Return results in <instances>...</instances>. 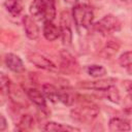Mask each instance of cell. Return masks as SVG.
I'll use <instances>...</instances> for the list:
<instances>
[{
	"mask_svg": "<svg viewBox=\"0 0 132 132\" xmlns=\"http://www.w3.org/2000/svg\"><path fill=\"white\" fill-rule=\"evenodd\" d=\"M94 16L93 8L86 3H77L72 7V19L78 31L93 27Z\"/></svg>",
	"mask_w": 132,
	"mask_h": 132,
	"instance_id": "obj_1",
	"label": "cell"
},
{
	"mask_svg": "<svg viewBox=\"0 0 132 132\" xmlns=\"http://www.w3.org/2000/svg\"><path fill=\"white\" fill-rule=\"evenodd\" d=\"M100 113V108L93 103L89 104H84L77 107H74L71 109L70 114L71 118L82 124H90L92 123Z\"/></svg>",
	"mask_w": 132,
	"mask_h": 132,
	"instance_id": "obj_2",
	"label": "cell"
},
{
	"mask_svg": "<svg viewBox=\"0 0 132 132\" xmlns=\"http://www.w3.org/2000/svg\"><path fill=\"white\" fill-rule=\"evenodd\" d=\"M94 30L102 35H107L113 32H117L121 29V22L113 14H106L101 18L99 21L93 24Z\"/></svg>",
	"mask_w": 132,
	"mask_h": 132,
	"instance_id": "obj_3",
	"label": "cell"
},
{
	"mask_svg": "<svg viewBox=\"0 0 132 132\" xmlns=\"http://www.w3.org/2000/svg\"><path fill=\"white\" fill-rule=\"evenodd\" d=\"M79 64L74 56L67 50L60 52V70L66 74H76L79 72Z\"/></svg>",
	"mask_w": 132,
	"mask_h": 132,
	"instance_id": "obj_4",
	"label": "cell"
},
{
	"mask_svg": "<svg viewBox=\"0 0 132 132\" xmlns=\"http://www.w3.org/2000/svg\"><path fill=\"white\" fill-rule=\"evenodd\" d=\"M117 79L113 77H106V78H96L94 80H84L79 81L77 86L79 88L86 89V90H95V91H100L104 92L107 91L109 88L113 87L116 85Z\"/></svg>",
	"mask_w": 132,
	"mask_h": 132,
	"instance_id": "obj_5",
	"label": "cell"
},
{
	"mask_svg": "<svg viewBox=\"0 0 132 132\" xmlns=\"http://www.w3.org/2000/svg\"><path fill=\"white\" fill-rule=\"evenodd\" d=\"M27 59L30 63L35 65L36 67L46 70V71H57V66L56 64L48 59L47 57L37 53V52H29L27 54Z\"/></svg>",
	"mask_w": 132,
	"mask_h": 132,
	"instance_id": "obj_6",
	"label": "cell"
},
{
	"mask_svg": "<svg viewBox=\"0 0 132 132\" xmlns=\"http://www.w3.org/2000/svg\"><path fill=\"white\" fill-rule=\"evenodd\" d=\"M60 31H61V38L65 45L71 44L72 41V29L71 23L69 19V14L67 11H63L60 16Z\"/></svg>",
	"mask_w": 132,
	"mask_h": 132,
	"instance_id": "obj_7",
	"label": "cell"
},
{
	"mask_svg": "<svg viewBox=\"0 0 132 132\" xmlns=\"http://www.w3.org/2000/svg\"><path fill=\"white\" fill-rule=\"evenodd\" d=\"M23 27L26 33V36L31 39L35 40L39 37V27L35 22V19L32 15L25 14L23 16Z\"/></svg>",
	"mask_w": 132,
	"mask_h": 132,
	"instance_id": "obj_8",
	"label": "cell"
},
{
	"mask_svg": "<svg viewBox=\"0 0 132 132\" xmlns=\"http://www.w3.org/2000/svg\"><path fill=\"white\" fill-rule=\"evenodd\" d=\"M4 63L5 66L14 73H21L25 70L24 62L20 56L13 53H7L4 56Z\"/></svg>",
	"mask_w": 132,
	"mask_h": 132,
	"instance_id": "obj_9",
	"label": "cell"
},
{
	"mask_svg": "<svg viewBox=\"0 0 132 132\" xmlns=\"http://www.w3.org/2000/svg\"><path fill=\"white\" fill-rule=\"evenodd\" d=\"M42 34L47 41H55L61 37L60 27L57 26L53 21H45L43 22Z\"/></svg>",
	"mask_w": 132,
	"mask_h": 132,
	"instance_id": "obj_10",
	"label": "cell"
},
{
	"mask_svg": "<svg viewBox=\"0 0 132 132\" xmlns=\"http://www.w3.org/2000/svg\"><path fill=\"white\" fill-rule=\"evenodd\" d=\"M28 98L40 109H46V98L43 95L42 91H39L36 88H28L26 90Z\"/></svg>",
	"mask_w": 132,
	"mask_h": 132,
	"instance_id": "obj_11",
	"label": "cell"
},
{
	"mask_svg": "<svg viewBox=\"0 0 132 132\" xmlns=\"http://www.w3.org/2000/svg\"><path fill=\"white\" fill-rule=\"evenodd\" d=\"M108 129L112 132L117 131H130L131 125L130 122L124 118L112 117L108 122Z\"/></svg>",
	"mask_w": 132,
	"mask_h": 132,
	"instance_id": "obj_12",
	"label": "cell"
},
{
	"mask_svg": "<svg viewBox=\"0 0 132 132\" xmlns=\"http://www.w3.org/2000/svg\"><path fill=\"white\" fill-rule=\"evenodd\" d=\"M120 47H121L120 41L118 39H116V38H111V39L107 40V42L105 43L104 47L101 50L100 56L103 59H109V58L113 57L118 53Z\"/></svg>",
	"mask_w": 132,
	"mask_h": 132,
	"instance_id": "obj_13",
	"label": "cell"
},
{
	"mask_svg": "<svg viewBox=\"0 0 132 132\" xmlns=\"http://www.w3.org/2000/svg\"><path fill=\"white\" fill-rule=\"evenodd\" d=\"M43 131H55V132H74V131H80L79 128L62 124V123H57V122H47L44 124L42 127Z\"/></svg>",
	"mask_w": 132,
	"mask_h": 132,
	"instance_id": "obj_14",
	"label": "cell"
},
{
	"mask_svg": "<svg viewBox=\"0 0 132 132\" xmlns=\"http://www.w3.org/2000/svg\"><path fill=\"white\" fill-rule=\"evenodd\" d=\"M29 12L34 19L43 21L45 12V0H33L29 6Z\"/></svg>",
	"mask_w": 132,
	"mask_h": 132,
	"instance_id": "obj_15",
	"label": "cell"
},
{
	"mask_svg": "<svg viewBox=\"0 0 132 132\" xmlns=\"http://www.w3.org/2000/svg\"><path fill=\"white\" fill-rule=\"evenodd\" d=\"M41 91L46 99L51 102L56 103L59 102V88L52 84H43L41 87Z\"/></svg>",
	"mask_w": 132,
	"mask_h": 132,
	"instance_id": "obj_16",
	"label": "cell"
},
{
	"mask_svg": "<svg viewBox=\"0 0 132 132\" xmlns=\"http://www.w3.org/2000/svg\"><path fill=\"white\" fill-rule=\"evenodd\" d=\"M75 100L74 94L71 92L70 88H59V102L63 103L66 106H70L73 104Z\"/></svg>",
	"mask_w": 132,
	"mask_h": 132,
	"instance_id": "obj_17",
	"label": "cell"
},
{
	"mask_svg": "<svg viewBox=\"0 0 132 132\" xmlns=\"http://www.w3.org/2000/svg\"><path fill=\"white\" fill-rule=\"evenodd\" d=\"M4 7L13 16L19 15L23 10V0H5Z\"/></svg>",
	"mask_w": 132,
	"mask_h": 132,
	"instance_id": "obj_18",
	"label": "cell"
},
{
	"mask_svg": "<svg viewBox=\"0 0 132 132\" xmlns=\"http://www.w3.org/2000/svg\"><path fill=\"white\" fill-rule=\"evenodd\" d=\"M86 72L93 78H100L106 74V69L99 64H91L86 67Z\"/></svg>",
	"mask_w": 132,
	"mask_h": 132,
	"instance_id": "obj_19",
	"label": "cell"
},
{
	"mask_svg": "<svg viewBox=\"0 0 132 132\" xmlns=\"http://www.w3.org/2000/svg\"><path fill=\"white\" fill-rule=\"evenodd\" d=\"M119 64L126 71L132 73V51L124 52L118 59Z\"/></svg>",
	"mask_w": 132,
	"mask_h": 132,
	"instance_id": "obj_20",
	"label": "cell"
},
{
	"mask_svg": "<svg viewBox=\"0 0 132 132\" xmlns=\"http://www.w3.org/2000/svg\"><path fill=\"white\" fill-rule=\"evenodd\" d=\"M33 124H34V119L31 114H28V113L23 114L16 124V130L25 131V130L31 129L33 127Z\"/></svg>",
	"mask_w": 132,
	"mask_h": 132,
	"instance_id": "obj_21",
	"label": "cell"
},
{
	"mask_svg": "<svg viewBox=\"0 0 132 132\" xmlns=\"http://www.w3.org/2000/svg\"><path fill=\"white\" fill-rule=\"evenodd\" d=\"M57 14L56 9V2L55 0H45V12L43 22L45 21H54Z\"/></svg>",
	"mask_w": 132,
	"mask_h": 132,
	"instance_id": "obj_22",
	"label": "cell"
},
{
	"mask_svg": "<svg viewBox=\"0 0 132 132\" xmlns=\"http://www.w3.org/2000/svg\"><path fill=\"white\" fill-rule=\"evenodd\" d=\"M0 89L1 93L3 95H9L11 91V81L8 76H6L4 73H1L0 75Z\"/></svg>",
	"mask_w": 132,
	"mask_h": 132,
	"instance_id": "obj_23",
	"label": "cell"
},
{
	"mask_svg": "<svg viewBox=\"0 0 132 132\" xmlns=\"http://www.w3.org/2000/svg\"><path fill=\"white\" fill-rule=\"evenodd\" d=\"M104 93L106 94V98L108 100H110L113 103H120V99H121L120 93L117 90V88H114V86L109 88L107 91H104Z\"/></svg>",
	"mask_w": 132,
	"mask_h": 132,
	"instance_id": "obj_24",
	"label": "cell"
},
{
	"mask_svg": "<svg viewBox=\"0 0 132 132\" xmlns=\"http://www.w3.org/2000/svg\"><path fill=\"white\" fill-rule=\"evenodd\" d=\"M123 87L126 90V92L132 97V80H129V79L125 80L123 84Z\"/></svg>",
	"mask_w": 132,
	"mask_h": 132,
	"instance_id": "obj_25",
	"label": "cell"
},
{
	"mask_svg": "<svg viewBox=\"0 0 132 132\" xmlns=\"http://www.w3.org/2000/svg\"><path fill=\"white\" fill-rule=\"evenodd\" d=\"M6 127H7V121H6V119L4 118L3 114H0V131L1 132L5 131Z\"/></svg>",
	"mask_w": 132,
	"mask_h": 132,
	"instance_id": "obj_26",
	"label": "cell"
},
{
	"mask_svg": "<svg viewBox=\"0 0 132 132\" xmlns=\"http://www.w3.org/2000/svg\"><path fill=\"white\" fill-rule=\"evenodd\" d=\"M66 3H68V4H71V5H75V4H77V1L78 0H64Z\"/></svg>",
	"mask_w": 132,
	"mask_h": 132,
	"instance_id": "obj_27",
	"label": "cell"
},
{
	"mask_svg": "<svg viewBox=\"0 0 132 132\" xmlns=\"http://www.w3.org/2000/svg\"><path fill=\"white\" fill-rule=\"evenodd\" d=\"M121 2H123V3H125V4H130V3H132V0H120Z\"/></svg>",
	"mask_w": 132,
	"mask_h": 132,
	"instance_id": "obj_28",
	"label": "cell"
}]
</instances>
